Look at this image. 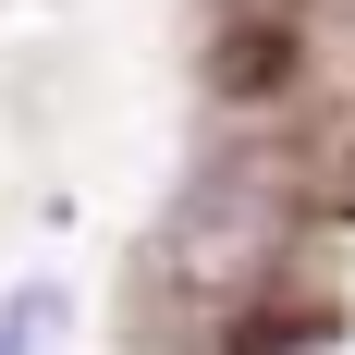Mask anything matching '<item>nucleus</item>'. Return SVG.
<instances>
[{
  "label": "nucleus",
  "mask_w": 355,
  "mask_h": 355,
  "mask_svg": "<svg viewBox=\"0 0 355 355\" xmlns=\"http://www.w3.org/2000/svg\"><path fill=\"white\" fill-rule=\"evenodd\" d=\"M62 319H73L62 282H25L12 306H0V355H49V343H62Z\"/></svg>",
  "instance_id": "f257e3e1"
}]
</instances>
